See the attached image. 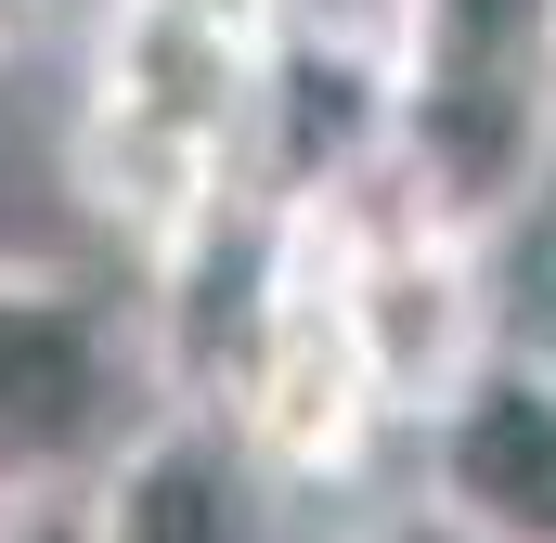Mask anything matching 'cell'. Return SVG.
<instances>
[{"mask_svg": "<svg viewBox=\"0 0 556 543\" xmlns=\"http://www.w3.org/2000/svg\"><path fill=\"white\" fill-rule=\"evenodd\" d=\"M194 402L233 414V440L273 466L285 492H337V479H363V453L389 440V402H376V376H363V350H350V324H337V285L298 272L285 247H273L260 311L233 324V350L207 363Z\"/></svg>", "mask_w": 556, "mask_h": 543, "instance_id": "cell-1", "label": "cell"}, {"mask_svg": "<svg viewBox=\"0 0 556 543\" xmlns=\"http://www.w3.org/2000/svg\"><path fill=\"white\" fill-rule=\"evenodd\" d=\"M415 505L466 543H556V363L531 337H492L415 414Z\"/></svg>", "mask_w": 556, "mask_h": 543, "instance_id": "cell-2", "label": "cell"}, {"mask_svg": "<svg viewBox=\"0 0 556 543\" xmlns=\"http://www.w3.org/2000/svg\"><path fill=\"white\" fill-rule=\"evenodd\" d=\"M155 402L130 376V337L39 272H0V479H78L130 414Z\"/></svg>", "mask_w": 556, "mask_h": 543, "instance_id": "cell-3", "label": "cell"}, {"mask_svg": "<svg viewBox=\"0 0 556 543\" xmlns=\"http://www.w3.org/2000/svg\"><path fill=\"white\" fill-rule=\"evenodd\" d=\"M91 543H285V479L233 440L220 402H155L91 453Z\"/></svg>", "mask_w": 556, "mask_h": 543, "instance_id": "cell-4", "label": "cell"}, {"mask_svg": "<svg viewBox=\"0 0 556 543\" xmlns=\"http://www.w3.org/2000/svg\"><path fill=\"white\" fill-rule=\"evenodd\" d=\"M0 543H91V466L78 479H0Z\"/></svg>", "mask_w": 556, "mask_h": 543, "instance_id": "cell-5", "label": "cell"}, {"mask_svg": "<svg viewBox=\"0 0 556 543\" xmlns=\"http://www.w3.org/2000/svg\"><path fill=\"white\" fill-rule=\"evenodd\" d=\"M168 13H207V26H233V39H273L285 0H168Z\"/></svg>", "mask_w": 556, "mask_h": 543, "instance_id": "cell-6", "label": "cell"}, {"mask_svg": "<svg viewBox=\"0 0 556 543\" xmlns=\"http://www.w3.org/2000/svg\"><path fill=\"white\" fill-rule=\"evenodd\" d=\"M363 543H466V531H453V518H427V505H402L389 531H363Z\"/></svg>", "mask_w": 556, "mask_h": 543, "instance_id": "cell-7", "label": "cell"}, {"mask_svg": "<svg viewBox=\"0 0 556 543\" xmlns=\"http://www.w3.org/2000/svg\"><path fill=\"white\" fill-rule=\"evenodd\" d=\"M39 13H52V0H0V65H13V52L39 39Z\"/></svg>", "mask_w": 556, "mask_h": 543, "instance_id": "cell-8", "label": "cell"}]
</instances>
